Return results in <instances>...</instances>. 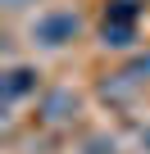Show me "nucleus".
<instances>
[{
    "label": "nucleus",
    "mask_w": 150,
    "mask_h": 154,
    "mask_svg": "<svg viewBox=\"0 0 150 154\" xmlns=\"http://www.w3.org/2000/svg\"><path fill=\"white\" fill-rule=\"evenodd\" d=\"M141 140H145V149H150V131H145V136H141Z\"/></svg>",
    "instance_id": "6"
},
{
    "label": "nucleus",
    "mask_w": 150,
    "mask_h": 154,
    "mask_svg": "<svg viewBox=\"0 0 150 154\" xmlns=\"http://www.w3.org/2000/svg\"><path fill=\"white\" fill-rule=\"evenodd\" d=\"M68 109L78 113V95H73V91H55L46 100V122H68Z\"/></svg>",
    "instance_id": "4"
},
{
    "label": "nucleus",
    "mask_w": 150,
    "mask_h": 154,
    "mask_svg": "<svg viewBox=\"0 0 150 154\" xmlns=\"http://www.w3.org/2000/svg\"><path fill=\"white\" fill-rule=\"evenodd\" d=\"M5 5H9V9H18V0H5Z\"/></svg>",
    "instance_id": "5"
},
{
    "label": "nucleus",
    "mask_w": 150,
    "mask_h": 154,
    "mask_svg": "<svg viewBox=\"0 0 150 154\" xmlns=\"http://www.w3.org/2000/svg\"><path fill=\"white\" fill-rule=\"evenodd\" d=\"M136 23H141V5L136 0H109L105 5V18H100V41L123 50L136 41Z\"/></svg>",
    "instance_id": "1"
},
{
    "label": "nucleus",
    "mask_w": 150,
    "mask_h": 154,
    "mask_svg": "<svg viewBox=\"0 0 150 154\" xmlns=\"http://www.w3.org/2000/svg\"><path fill=\"white\" fill-rule=\"evenodd\" d=\"M41 86V72L37 68H27V63H14L5 77H0V95H5V104H18L23 95H32Z\"/></svg>",
    "instance_id": "3"
},
{
    "label": "nucleus",
    "mask_w": 150,
    "mask_h": 154,
    "mask_svg": "<svg viewBox=\"0 0 150 154\" xmlns=\"http://www.w3.org/2000/svg\"><path fill=\"white\" fill-rule=\"evenodd\" d=\"M78 32H82V18L73 14V9H50V14H41V18L32 23V41H41V45H50V50L68 45Z\"/></svg>",
    "instance_id": "2"
}]
</instances>
